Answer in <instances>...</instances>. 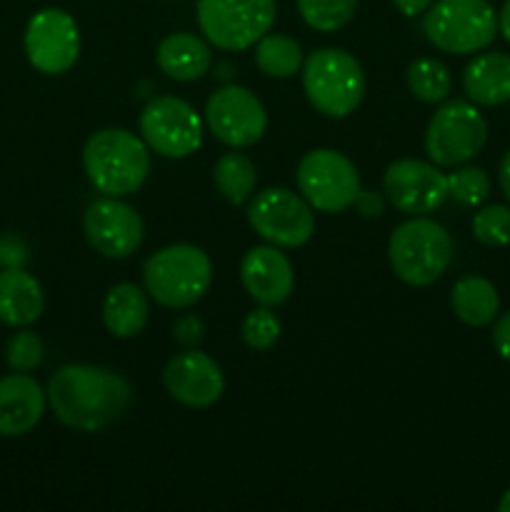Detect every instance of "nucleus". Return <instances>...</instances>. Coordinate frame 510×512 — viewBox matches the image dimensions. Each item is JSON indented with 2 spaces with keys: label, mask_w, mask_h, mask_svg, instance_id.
Wrapping results in <instances>:
<instances>
[{
  "label": "nucleus",
  "mask_w": 510,
  "mask_h": 512,
  "mask_svg": "<svg viewBox=\"0 0 510 512\" xmlns=\"http://www.w3.org/2000/svg\"><path fill=\"white\" fill-rule=\"evenodd\" d=\"M45 358V345L33 330H20L5 345V363L13 373H30Z\"/></svg>",
  "instance_id": "7c9ffc66"
},
{
  "label": "nucleus",
  "mask_w": 510,
  "mask_h": 512,
  "mask_svg": "<svg viewBox=\"0 0 510 512\" xmlns=\"http://www.w3.org/2000/svg\"><path fill=\"white\" fill-rule=\"evenodd\" d=\"M463 88L475 105L510 103V53H483L463 70Z\"/></svg>",
  "instance_id": "aec40b11"
},
{
  "label": "nucleus",
  "mask_w": 510,
  "mask_h": 512,
  "mask_svg": "<svg viewBox=\"0 0 510 512\" xmlns=\"http://www.w3.org/2000/svg\"><path fill=\"white\" fill-rule=\"evenodd\" d=\"M408 88L423 103H443L453 88L450 70L435 58H420L408 68Z\"/></svg>",
  "instance_id": "a878e982"
},
{
  "label": "nucleus",
  "mask_w": 510,
  "mask_h": 512,
  "mask_svg": "<svg viewBox=\"0 0 510 512\" xmlns=\"http://www.w3.org/2000/svg\"><path fill=\"white\" fill-rule=\"evenodd\" d=\"M473 235L488 248L510 243V208L508 205H485L473 218Z\"/></svg>",
  "instance_id": "c756f323"
},
{
  "label": "nucleus",
  "mask_w": 510,
  "mask_h": 512,
  "mask_svg": "<svg viewBox=\"0 0 510 512\" xmlns=\"http://www.w3.org/2000/svg\"><path fill=\"white\" fill-rule=\"evenodd\" d=\"M490 195V178L483 168H458L448 175V198L465 208L483 205Z\"/></svg>",
  "instance_id": "cd10ccee"
},
{
  "label": "nucleus",
  "mask_w": 510,
  "mask_h": 512,
  "mask_svg": "<svg viewBox=\"0 0 510 512\" xmlns=\"http://www.w3.org/2000/svg\"><path fill=\"white\" fill-rule=\"evenodd\" d=\"M163 385L170 398L195 410L210 408L225 393L223 370L198 348H185L183 353L168 360L163 370Z\"/></svg>",
  "instance_id": "dca6fc26"
},
{
  "label": "nucleus",
  "mask_w": 510,
  "mask_h": 512,
  "mask_svg": "<svg viewBox=\"0 0 510 512\" xmlns=\"http://www.w3.org/2000/svg\"><path fill=\"white\" fill-rule=\"evenodd\" d=\"M498 510L500 512H510V490H505V493H503V498H500V503H498Z\"/></svg>",
  "instance_id": "58836bf2"
},
{
  "label": "nucleus",
  "mask_w": 510,
  "mask_h": 512,
  "mask_svg": "<svg viewBox=\"0 0 510 512\" xmlns=\"http://www.w3.org/2000/svg\"><path fill=\"white\" fill-rule=\"evenodd\" d=\"M48 403L55 418L73 430L98 433L120 418L133 400L128 380L110 368L63 365L48 383Z\"/></svg>",
  "instance_id": "f257e3e1"
},
{
  "label": "nucleus",
  "mask_w": 510,
  "mask_h": 512,
  "mask_svg": "<svg viewBox=\"0 0 510 512\" xmlns=\"http://www.w3.org/2000/svg\"><path fill=\"white\" fill-rule=\"evenodd\" d=\"M303 90L325 118H348L365 95V73L345 50L320 48L305 58Z\"/></svg>",
  "instance_id": "39448f33"
},
{
  "label": "nucleus",
  "mask_w": 510,
  "mask_h": 512,
  "mask_svg": "<svg viewBox=\"0 0 510 512\" xmlns=\"http://www.w3.org/2000/svg\"><path fill=\"white\" fill-rule=\"evenodd\" d=\"M205 123L193 105L175 95H158L140 113V135L163 158H188L203 145Z\"/></svg>",
  "instance_id": "9d476101"
},
{
  "label": "nucleus",
  "mask_w": 510,
  "mask_h": 512,
  "mask_svg": "<svg viewBox=\"0 0 510 512\" xmlns=\"http://www.w3.org/2000/svg\"><path fill=\"white\" fill-rule=\"evenodd\" d=\"M393 3L400 13L408 15V18H415V15H423L435 0H393Z\"/></svg>",
  "instance_id": "c9c22d12"
},
{
  "label": "nucleus",
  "mask_w": 510,
  "mask_h": 512,
  "mask_svg": "<svg viewBox=\"0 0 510 512\" xmlns=\"http://www.w3.org/2000/svg\"><path fill=\"white\" fill-rule=\"evenodd\" d=\"M213 183L228 203L243 205L253 195L255 183H258V170L248 155L225 153L220 155L213 168Z\"/></svg>",
  "instance_id": "393cba45"
},
{
  "label": "nucleus",
  "mask_w": 510,
  "mask_h": 512,
  "mask_svg": "<svg viewBox=\"0 0 510 512\" xmlns=\"http://www.w3.org/2000/svg\"><path fill=\"white\" fill-rule=\"evenodd\" d=\"M45 293L38 280L23 268H3L0 273V323L28 328L43 315Z\"/></svg>",
  "instance_id": "6ab92c4d"
},
{
  "label": "nucleus",
  "mask_w": 510,
  "mask_h": 512,
  "mask_svg": "<svg viewBox=\"0 0 510 512\" xmlns=\"http://www.w3.org/2000/svg\"><path fill=\"white\" fill-rule=\"evenodd\" d=\"M450 305L458 320L470 328H485L500 313V295L488 278L465 275L450 290Z\"/></svg>",
  "instance_id": "5701e85b"
},
{
  "label": "nucleus",
  "mask_w": 510,
  "mask_h": 512,
  "mask_svg": "<svg viewBox=\"0 0 510 512\" xmlns=\"http://www.w3.org/2000/svg\"><path fill=\"white\" fill-rule=\"evenodd\" d=\"M355 205H358V210L365 215V218H373V215L383 213V200H380V195L370 193V190L360 188L358 198H355Z\"/></svg>",
  "instance_id": "f704fd0d"
},
{
  "label": "nucleus",
  "mask_w": 510,
  "mask_h": 512,
  "mask_svg": "<svg viewBox=\"0 0 510 512\" xmlns=\"http://www.w3.org/2000/svg\"><path fill=\"white\" fill-rule=\"evenodd\" d=\"M298 188L310 208L320 213H343L360 193V175L353 160L330 148L310 150L298 165Z\"/></svg>",
  "instance_id": "1a4fd4ad"
},
{
  "label": "nucleus",
  "mask_w": 510,
  "mask_h": 512,
  "mask_svg": "<svg viewBox=\"0 0 510 512\" xmlns=\"http://www.w3.org/2000/svg\"><path fill=\"white\" fill-rule=\"evenodd\" d=\"M88 180L103 195L123 198L143 188L150 173V148L125 128H105L90 135L83 148Z\"/></svg>",
  "instance_id": "f03ea898"
},
{
  "label": "nucleus",
  "mask_w": 510,
  "mask_h": 512,
  "mask_svg": "<svg viewBox=\"0 0 510 512\" xmlns=\"http://www.w3.org/2000/svg\"><path fill=\"white\" fill-rule=\"evenodd\" d=\"M200 33L220 50L250 48L275 23V0H198Z\"/></svg>",
  "instance_id": "0eeeda50"
},
{
  "label": "nucleus",
  "mask_w": 510,
  "mask_h": 512,
  "mask_svg": "<svg viewBox=\"0 0 510 512\" xmlns=\"http://www.w3.org/2000/svg\"><path fill=\"white\" fill-rule=\"evenodd\" d=\"M493 345H495V350H498L500 358L508 360V363H510V310H508V313L500 315L498 320H495Z\"/></svg>",
  "instance_id": "72a5a7b5"
},
{
  "label": "nucleus",
  "mask_w": 510,
  "mask_h": 512,
  "mask_svg": "<svg viewBox=\"0 0 510 512\" xmlns=\"http://www.w3.org/2000/svg\"><path fill=\"white\" fill-rule=\"evenodd\" d=\"M23 43L35 70L45 75L68 73L80 55L78 23L65 10L43 8L28 20Z\"/></svg>",
  "instance_id": "ddd939ff"
},
{
  "label": "nucleus",
  "mask_w": 510,
  "mask_h": 512,
  "mask_svg": "<svg viewBox=\"0 0 510 512\" xmlns=\"http://www.w3.org/2000/svg\"><path fill=\"white\" fill-rule=\"evenodd\" d=\"M393 273L413 288H425L443 278L453 260L450 233L425 215H413L393 230L388 243Z\"/></svg>",
  "instance_id": "20e7f679"
},
{
  "label": "nucleus",
  "mask_w": 510,
  "mask_h": 512,
  "mask_svg": "<svg viewBox=\"0 0 510 512\" xmlns=\"http://www.w3.org/2000/svg\"><path fill=\"white\" fill-rule=\"evenodd\" d=\"M488 143V123L473 103L450 100L440 105L425 130L428 158L440 168H458L480 155Z\"/></svg>",
  "instance_id": "6e6552de"
},
{
  "label": "nucleus",
  "mask_w": 510,
  "mask_h": 512,
  "mask_svg": "<svg viewBox=\"0 0 510 512\" xmlns=\"http://www.w3.org/2000/svg\"><path fill=\"white\" fill-rule=\"evenodd\" d=\"M358 0H298V13L320 33H335L353 20Z\"/></svg>",
  "instance_id": "bb28decb"
},
{
  "label": "nucleus",
  "mask_w": 510,
  "mask_h": 512,
  "mask_svg": "<svg viewBox=\"0 0 510 512\" xmlns=\"http://www.w3.org/2000/svg\"><path fill=\"white\" fill-rule=\"evenodd\" d=\"M385 195L405 215H428L448 200V175L440 165L403 158L388 165L383 178Z\"/></svg>",
  "instance_id": "2eb2a0df"
},
{
  "label": "nucleus",
  "mask_w": 510,
  "mask_h": 512,
  "mask_svg": "<svg viewBox=\"0 0 510 512\" xmlns=\"http://www.w3.org/2000/svg\"><path fill=\"white\" fill-rule=\"evenodd\" d=\"M83 230L88 243L105 258H128L145 238V223L135 208L123 200L105 195L93 200L83 215Z\"/></svg>",
  "instance_id": "4468645a"
},
{
  "label": "nucleus",
  "mask_w": 510,
  "mask_h": 512,
  "mask_svg": "<svg viewBox=\"0 0 510 512\" xmlns=\"http://www.w3.org/2000/svg\"><path fill=\"white\" fill-rule=\"evenodd\" d=\"M150 318L148 295L133 283L113 285L103 303V325L115 338H135Z\"/></svg>",
  "instance_id": "4be33fe9"
},
{
  "label": "nucleus",
  "mask_w": 510,
  "mask_h": 512,
  "mask_svg": "<svg viewBox=\"0 0 510 512\" xmlns=\"http://www.w3.org/2000/svg\"><path fill=\"white\" fill-rule=\"evenodd\" d=\"M240 280L255 303L275 308L293 293L295 273L278 245H255L240 260Z\"/></svg>",
  "instance_id": "f3484780"
},
{
  "label": "nucleus",
  "mask_w": 510,
  "mask_h": 512,
  "mask_svg": "<svg viewBox=\"0 0 510 512\" xmlns=\"http://www.w3.org/2000/svg\"><path fill=\"white\" fill-rule=\"evenodd\" d=\"M423 33L443 53H480L498 35V13L488 0H435L423 13Z\"/></svg>",
  "instance_id": "423d86ee"
},
{
  "label": "nucleus",
  "mask_w": 510,
  "mask_h": 512,
  "mask_svg": "<svg viewBox=\"0 0 510 512\" xmlns=\"http://www.w3.org/2000/svg\"><path fill=\"white\" fill-rule=\"evenodd\" d=\"M205 125L220 143L230 148H250L263 138L268 128V113L248 88L223 85L208 98Z\"/></svg>",
  "instance_id": "f8f14e48"
},
{
  "label": "nucleus",
  "mask_w": 510,
  "mask_h": 512,
  "mask_svg": "<svg viewBox=\"0 0 510 512\" xmlns=\"http://www.w3.org/2000/svg\"><path fill=\"white\" fill-rule=\"evenodd\" d=\"M173 338L178 340L183 348H198V345L203 343V338H205L203 320L195 318V315H183V318L175 320Z\"/></svg>",
  "instance_id": "2f4dec72"
},
{
  "label": "nucleus",
  "mask_w": 510,
  "mask_h": 512,
  "mask_svg": "<svg viewBox=\"0 0 510 512\" xmlns=\"http://www.w3.org/2000/svg\"><path fill=\"white\" fill-rule=\"evenodd\" d=\"M240 338H243V343L250 350H258V353L270 350L280 338L278 315L270 308H265V305H260L258 310L245 315L243 325H240Z\"/></svg>",
  "instance_id": "c85d7f7f"
},
{
  "label": "nucleus",
  "mask_w": 510,
  "mask_h": 512,
  "mask_svg": "<svg viewBox=\"0 0 510 512\" xmlns=\"http://www.w3.org/2000/svg\"><path fill=\"white\" fill-rule=\"evenodd\" d=\"M48 393L28 373L0 378V435L20 438L43 420Z\"/></svg>",
  "instance_id": "a211bd4d"
},
{
  "label": "nucleus",
  "mask_w": 510,
  "mask_h": 512,
  "mask_svg": "<svg viewBox=\"0 0 510 512\" xmlns=\"http://www.w3.org/2000/svg\"><path fill=\"white\" fill-rule=\"evenodd\" d=\"M303 48L295 38L290 35H278V33H265L258 40V48H255V65L260 68V73L268 75V78H293L300 68H303Z\"/></svg>",
  "instance_id": "b1692460"
},
{
  "label": "nucleus",
  "mask_w": 510,
  "mask_h": 512,
  "mask_svg": "<svg viewBox=\"0 0 510 512\" xmlns=\"http://www.w3.org/2000/svg\"><path fill=\"white\" fill-rule=\"evenodd\" d=\"M28 250L13 235H0V268H23Z\"/></svg>",
  "instance_id": "473e14b6"
},
{
  "label": "nucleus",
  "mask_w": 510,
  "mask_h": 512,
  "mask_svg": "<svg viewBox=\"0 0 510 512\" xmlns=\"http://www.w3.org/2000/svg\"><path fill=\"white\" fill-rule=\"evenodd\" d=\"M248 223L278 248H300L315 233V213L303 195L288 188H265L248 205Z\"/></svg>",
  "instance_id": "9b49d317"
},
{
  "label": "nucleus",
  "mask_w": 510,
  "mask_h": 512,
  "mask_svg": "<svg viewBox=\"0 0 510 512\" xmlns=\"http://www.w3.org/2000/svg\"><path fill=\"white\" fill-rule=\"evenodd\" d=\"M498 33L510 43V0H505L498 13Z\"/></svg>",
  "instance_id": "4c0bfd02"
},
{
  "label": "nucleus",
  "mask_w": 510,
  "mask_h": 512,
  "mask_svg": "<svg viewBox=\"0 0 510 512\" xmlns=\"http://www.w3.org/2000/svg\"><path fill=\"white\" fill-rule=\"evenodd\" d=\"M155 58H158L160 70L168 78L180 80V83L203 78L210 70V65H213L210 45L193 33H173L163 38Z\"/></svg>",
  "instance_id": "412c9836"
},
{
  "label": "nucleus",
  "mask_w": 510,
  "mask_h": 512,
  "mask_svg": "<svg viewBox=\"0 0 510 512\" xmlns=\"http://www.w3.org/2000/svg\"><path fill=\"white\" fill-rule=\"evenodd\" d=\"M143 280L155 303L170 310H183L198 303L210 290L213 263L198 245L175 243L145 260Z\"/></svg>",
  "instance_id": "7ed1b4c3"
},
{
  "label": "nucleus",
  "mask_w": 510,
  "mask_h": 512,
  "mask_svg": "<svg viewBox=\"0 0 510 512\" xmlns=\"http://www.w3.org/2000/svg\"><path fill=\"white\" fill-rule=\"evenodd\" d=\"M498 183H500V190H503L505 200H508V203H510V150L503 155V158H500Z\"/></svg>",
  "instance_id": "e433bc0d"
}]
</instances>
